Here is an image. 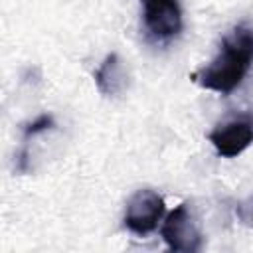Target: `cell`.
I'll use <instances>...</instances> for the list:
<instances>
[{"instance_id": "cell-3", "label": "cell", "mask_w": 253, "mask_h": 253, "mask_svg": "<svg viewBox=\"0 0 253 253\" xmlns=\"http://www.w3.org/2000/svg\"><path fill=\"white\" fill-rule=\"evenodd\" d=\"M142 24L146 34L156 42H168L182 32L180 0H140Z\"/></svg>"}, {"instance_id": "cell-2", "label": "cell", "mask_w": 253, "mask_h": 253, "mask_svg": "<svg viewBox=\"0 0 253 253\" xmlns=\"http://www.w3.org/2000/svg\"><path fill=\"white\" fill-rule=\"evenodd\" d=\"M160 235L170 251L178 253H194L202 249V231L198 227V221L190 210V204L176 206L166 221L162 223Z\"/></svg>"}, {"instance_id": "cell-6", "label": "cell", "mask_w": 253, "mask_h": 253, "mask_svg": "<svg viewBox=\"0 0 253 253\" xmlns=\"http://www.w3.org/2000/svg\"><path fill=\"white\" fill-rule=\"evenodd\" d=\"M95 85L105 97H117L126 89V69L117 53H109L95 71Z\"/></svg>"}, {"instance_id": "cell-8", "label": "cell", "mask_w": 253, "mask_h": 253, "mask_svg": "<svg viewBox=\"0 0 253 253\" xmlns=\"http://www.w3.org/2000/svg\"><path fill=\"white\" fill-rule=\"evenodd\" d=\"M235 215L237 219L245 225V227H251L253 229V194L241 202H237L235 206Z\"/></svg>"}, {"instance_id": "cell-1", "label": "cell", "mask_w": 253, "mask_h": 253, "mask_svg": "<svg viewBox=\"0 0 253 253\" xmlns=\"http://www.w3.org/2000/svg\"><path fill=\"white\" fill-rule=\"evenodd\" d=\"M253 65V26L239 24L221 38L217 55L192 73V81L208 91L229 95L241 85Z\"/></svg>"}, {"instance_id": "cell-7", "label": "cell", "mask_w": 253, "mask_h": 253, "mask_svg": "<svg viewBox=\"0 0 253 253\" xmlns=\"http://www.w3.org/2000/svg\"><path fill=\"white\" fill-rule=\"evenodd\" d=\"M53 126H55V123H53V117L51 115H40L36 121L28 123L24 126V142H28L32 136H36L40 132H45V130H49Z\"/></svg>"}, {"instance_id": "cell-5", "label": "cell", "mask_w": 253, "mask_h": 253, "mask_svg": "<svg viewBox=\"0 0 253 253\" xmlns=\"http://www.w3.org/2000/svg\"><path fill=\"white\" fill-rule=\"evenodd\" d=\"M208 140L213 144L219 156L235 158L253 142V117L243 115L217 125L208 134Z\"/></svg>"}, {"instance_id": "cell-4", "label": "cell", "mask_w": 253, "mask_h": 253, "mask_svg": "<svg viewBox=\"0 0 253 253\" xmlns=\"http://www.w3.org/2000/svg\"><path fill=\"white\" fill-rule=\"evenodd\" d=\"M164 213V200L158 192L150 188L136 190L126 202L125 210V227L136 235H148L158 227V221Z\"/></svg>"}]
</instances>
